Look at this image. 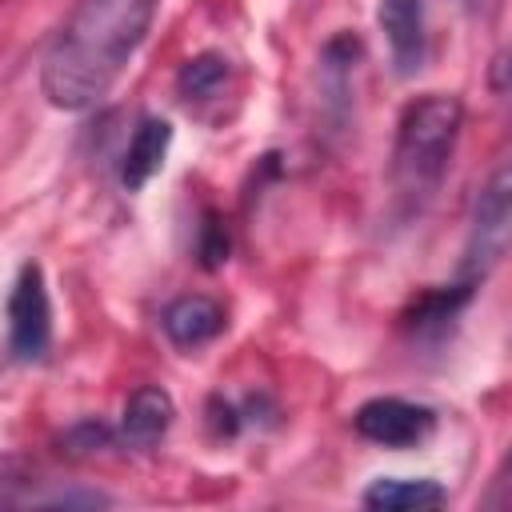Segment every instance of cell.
Segmentation results:
<instances>
[{"label":"cell","mask_w":512,"mask_h":512,"mask_svg":"<svg viewBox=\"0 0 512 512\" xmlns=\"http://www.w3.org/2000/svg\"><path fill=\"white\" fill-rule=\"evenodd\" d=\"M352 428H356V436H364L368 444H380V448H416L432 436L436 412L428 404H412L400 396H372L356 408Z\"/></svg>","instance_id":"cell-5"},{"label":"cell","mask_w":512,"mask_h":512,"mask_svg":"<svg viewBox=\"0 0 512 512\" xmlns=\"http://www.w3.org/2000/svg\"><path fill=\"white\" fill-rule=\"evenodd\" d=\"M376 20H380V32L388 40L396 72L400 76L420 72L424 56H428V12H424V0H380Z\"/></svg>","instance_id":"cell-6"},{"label":"cell","mask_w":512,"mask_h":512,"mask_svg":"<svg viewBox=\"0 0 512 512\" xmlns=\"http://www.w3.org/2000/svg\"><path fill=\"white\" fill-rule=\"evenodd\" d=\"M464 4H468V8H480V4H484V0H464Z\"/></svg>","instance_id":"cell-14"},{"label":"cell","mask_w":512,"mask_h":512,"mask_svg":"<svg viewBox=\"0 0 512 512\" xmlns=\"http://www.w3.org/2000/svg\"><path fill=\"white\" fill-rule=\"evenodd\" d=\"M464 124V104L448 92H428L400 112L392 148V184L408 208H420L444 180Z\"/></svg>","instance_id":"cell-2"},{"label":"cell","mask_w":512,"mask_h":512,"mask_svg":"<svg viewBox=\"0 0 512 512\" xmlns=\"http://www.w3.org/2000/svg\"><path fill=\"white\" fill-rule=\"evenodd\" d=\"M168 148H172V124L164 116H144L132 128L128 148L120 156V184H124V192H140L164 168Z\"/></svg>","instance_id":"cell-7"},{"label":"cell","mask_w":512,"mask_h":512,"mask_svg":"<svg viewBox=\"0 0 512 512\" xmlns=\"http://www.w3.org/2000/svg\"><path fill=\"white\" fill-rule=\"evenodd\" d=\"M52 344V304L40 264H24L8 296V348L16 360H44Z\"/></svg>","instance_id":"cell-4"},{"label":"cell","mask_w":512,"mask_h":512,"mask_svg":"<svg viewBox=\"0 0 512 512\" xmlns=\"http://www.w3.org/2000/svg\"><path fill=\"white\" fill-rule=\"evenodd\" d=\"M448 500V492L420 476V480H400V476H380L364 488L360 504L364 508H376V512H416V508H440Z\"/></svg>","instance_id":"cell-10"},{"label":"cell","mask_w":512,"mask_h":512,"mask_svg":"<svg viewBox=\"0 0 512 512\" xmlns=\"http://www.w3.org/2000/svg\"><path fill=\"white\" fill-rule=\"evenodd\" d=\"M224 80H228V60L220 52H200L184 60V68L176 72V92L180 100H208L224 88Z\"/></svg>","instance_id":"cell-11"},{"label":"cell","mask_w":512,"mask_h":512,"mask_svg":"<svg viewBox=\"0 0 512 512\" xmlns=\"http://www.w3.org/2000/svg\"><path fill=\"white\" fill-rule=\"evenodd\" d=\"M156 12L160 0H80L40 60L44 100L64 112L100 104L132 64Z\"/></svg>","instance_id":"cell-1"},{"label":"cell","mask_w":512,"mask_h":512,"mask_svg":"<svg viewBox=\"0 0 512 512\" xmlns=\"http://www.w3.org/2000/svg\"><path fill=\"white\" fill-rule=\"evenodd\" d=\"M200 256H204V268H220L228 260V236H224V224L216 216L204 220V240H200Z\"/></svg>","instance_id":"cell-13"},{"label":"cell","mask_w":512,"mask_h":512,"mask_svg":"<svg viewBox=\"0 0 512 512\" xmlns=\"http://www.w3.org/2000/svg\"><path fill=\"white\" fill-rule=\"evenodd\" d=\"M176 420V404L164 388L156 384H140L128 400H124V412H120V440L128 448H152L164 440V432L172 428Z\"/></svg>","instance_id":"cell-8"},{"label":"cell","mask_w":512,"mask_h":512,"mask_svg":"<svg viewBox=\"0 0 512 512\" xmlns=\"http://www.w3.org/2000/svg\"><path fill=\"white\" fill-rule=\"evenodd\" d=\"M160 328L176 348H200V344H208L224 332V308L212 296L188 292V296H176L164 308Z\"/></svg>","instance_id":"cell-9"},{"label":"cell","mask_w":512,"mask_h":512,"mask_svg":"<svg viewBox=\"0 0 512 512\" xmlns=\"http://www.w3.org/2000/svg\"><path fill=\"white\" fill-rule=\"evenodd\" d=\"M508 220H512V176H508V168H496L472 208L468 244H464V260H460L464 284L476 288L500 264V256L508 248Z\"/></svg>","instance_id":"cell-3"},{"label":"cell","mask_w":512,"mask_h":512,"mask_svg":"<svg viewBox=\"0 0 512 512\" xmlns=\"http://www.w3.org/2000/svg\"><path fill=\"white\" fill-rule=\"evenodd\" d=\"M108 440H112V432H108L100 420H80L76 428L64 432V444H68L72 456H84V452H92V448H104Z\"/></svg>","instance_id":"cell-12"}]
</instances>
